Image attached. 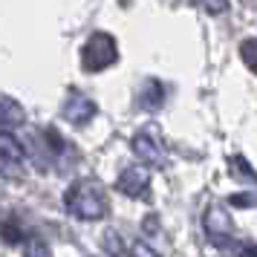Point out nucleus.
Returning a JSON list of instances; mask_svg holds the SVG:
<instances>
[{
	"mask_svg": "<svg viewBox=\"0 0 257 257\" xmlns=\"http://www.w3.org/2000/svg\"><path fill=\"white\" fill-rule=\"evenodd\" d=\"M64 208L75 220H84V222L104 220L107 211H110L104 185L98 179H75L64 194Z\"/></svg>",
	"mask_w": 257,
	"mask_h": 257,
	"instance_id": "f257e3e1",
	"label": "nucleus"
},
{
	"mask_svg": "<svg viewBox=\"0 0 257 257\" xmlns=\"http://www.w3.org/2000/svg\"><path fill=\"white\" fill-rule=\"evenodd\" d=\"M118 61V44L107 32H93L81 47V67L87 72H101Z\"/></svg>",
	"mask_w": 257,
	"mask_h": 257,
	"instance_id": "f03ea898",
	"label": "nucleus"
},
{
	"mask_svg": "<svg viewBox=\"0 0 257 257\" xmlns=\"http://www.w3.org/2000/svg\"><path fill=\"white\" fill-rule=\"evenodd\" d=\"M116 188L130 199H151V171L145 165H130L118 174Z\"/></svg>",
	"mask_w": 257,
	"mask_h": 257,
	"instance_id": "7ed1b4c3",
	"label": "nucleus"
},
{
	"mask_svg": "<svg viewBox=\"0 0 257 257\" xmlns=\"http://www.w3.org/2000/svg\"><path fill=\"white\" fill-rule=\"evenodd\" d=\"M95 113H98L95 101L90 98V95L78 93V90H70L67 98H64V104H61V116H64V121H70V124H75V127L87 124Z\"/></svg>",
	"mask_w": 257,
	"mask_h": 257,
	"instance_id": "20e7f679",
	"label": "nucleus"
},
{
	"mask_svg": "<svg viewBox=\"0 0 257 257\" xmlns=\"http://www.w3.org/2000/svg\"><path fill=\"white\" fill-rule=\"evenodd\" d=\"M130 151L136 153V159L142 165H151V168H165L168 165V153H165L162 142L153 139L151 133H136L130 139Z\"/></svg>",
	"mask_w": 257,
	"mask_h": 257,
	"instance_id": "39448f33",
	"label": "nucleus"
},
{
	"mask_svg": "<svg viewBox=\"0 0 257 257\" xmlns=\"http://www.w3.org/2000/svg\"><path fill=\"white\" fill-rule=\"evenodd\" d=\"M0 159H3V174L6 176L18 174L24 168V159H29L21 136H15L12 130H0Z\"/></svg>",
	"mask_w": 257,
	"mask_h": 257,
	"instance_id": "423d86ee",
	"label": "nucleus"
},
{
	"mask_svg": "<svg viewBox=\"0 0 257 257\" xmlns=\"http://www.w3.org/2000/svg\"><path fill=\"white\" fill-rule=\"evenodd\" d=\"M202 228H205L211 243H228L231 240V231H234V222L222 205H211L202 214Z\"/></svg>",
	"mask_w": 257,
	"mask_h": 257,
	"instance_id": "0eeeda50",
	"label": "nucleus"
},
{
	"mask_svg": "<svg viewBox=\"0 0 257 257\" xmlns=\"http://www.w3.org/2000/svg\"><path fill=\"white\" fill-rule=\"evenodd\" d=\"M24 121H26V110L12 95H3V101H0V127L15 133V127H24Z\"/></svg>",
	"mask_w": 257,
	"mask_h": 257,
	"instance_id": "6e6552de",
	"label": "nucleus"
},
{
	"mask_svg": "<svg viewBox=\"0 0 257 257\" xmlns=\"http://www.w3.org/2000/svg\"><path fill=\"white\" fill-rule=\"evenodd\" d=\"M136 104H139L142 110H159V107L165 104V87L156 81V78L145 81L142 90L136 93Z\"/></svg>",
	"mask_w": 257,
	"mask_h": 257,
	"instance_id": "1a4fd4ad",
	"label": "nucleus"
},
{
	"mask_svg": "<svg viewBox=\"0 0 257 257\" xmlns=\"http://www.w3.org/2000/svg\"><path fill=\"white\" fill-rule=\"evenodd\" d=\"M24 257H52V248H49V243H44V237H26Z\"/></svg>",
	"mask_w": 257,
	"mask_h": 257,
	"instance_id": "9d476101",
	"label": "nucleus"
},
{
	"mask_svg": "<svg viewBox=\"0 0 257 257\" xmlns=\"http://www.w3.org/2000/svg\"><path fill=\"white\" fill-rule=\"evenodd\" d=\"M240 58H243V64L257 75V38H248V41L240 44Z\"/></svg>",
	"mask_w": 257,
	"mask_h": 257,
	"instance_id": "9b49d317",
	"label": "nucleus"
},
{
	"mask_svg": "<svg viewBox=\"0 0 257 257\" xmlns=\"http://www.w3.org/2000/svg\"><path fill=\"white\" fill-rule=\"evenodd\" d=\"M199 9H205L208 15H222L228 9V0H194Z\"/></svg>",
	"mask_w": 257,
	"mask_h": 257,
	"instance_id": "f8f14e48",
	"label": "nucleus"
},
{
	"mask_svg": "<svg viewBox=\"0 0 257 257\" xmlns=\"http://www.w3.org/2000/svg\"><path fill=\"white\" fill-rule=\"evenodd\" d=\"M130 257H159V254H156L145 240H133V243H130Z\"/></svg>",
	"mask_w": 257,
	"mask_h": 257,
	"instance_id": "ddd939ff",
	"label": "nucleus"
},
{
	"mask_svg": "<svg viewBox=\"0 0 257 257\" xmlns=\"http://www.w3.org/2000/svg\"><path fill=\"white\" fill-rule=\"evenodd\" d=\"M231 171L234 174H240V176H245V179H257V174L245 165V159H240V156H234L231 159Z\"/></svg>",
	"mask_w": 257,
	"mask_h": 257,
	"instance_id": "4468645a",
	"label": "nucleus"
},
{
	"mask_svg": "<svg viewBox=\"0 0 257 257\" xmlns=\"http://www.w3.org/2000/svg\"><path fill=\"white\" fill-rule=\"evenodd\" d=\"M237 257H257V245H243Z\"/></svg>",
	"mask_w": 257,
	"mask_h": 257,
	"instance_id": "2eb2a0df",
	"label": "nucleus"
}]
</instances>
